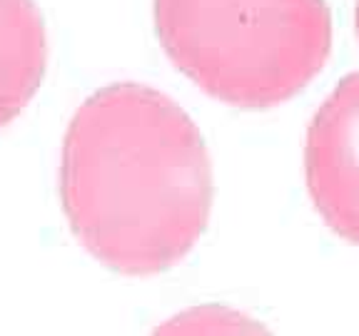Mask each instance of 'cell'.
<instances>
[{"label": "cell", "instance_id": "obj_4", "mask_svg": "<svg viewBox=\"0 0 359 336\" xmlns=\"http://www.w3.org/2000/svg\"><path fill=\"white\" fill-rule=\"evenodd\" d=\"M48 65V35L35 0H0V127L25 110Z\"/></svg>", "mask_w": 359, "mask_h": 336}, {"label": "cell", "instance_id": "obj_1", "mask_svg": "<svg viewBox=\"0 0 359 336\" xmlns=\"http://www.w3.org/2000/svg\"><path fill=\"white\" fill-rule=\"evenodd\" d=\"M60 197L93 257L120 274L147 276L182 262L205 232L212 164L172 97L115 83L90 95L67 127Z\"/></svg>", "mask_w": 359, "mask_h": 336}, {"label": "cell", "instance_id": "obj_3", "mask_svg": "<svg viewBox=\"0 0 359 336\" xmlns=\"http://www.w3.org/2000/svg\"><path fill=\"white\" fill-rule=\"evenodd\" d=\"M307 187L332 232L359 244V73L317 110L304 147Z\"/></svg>", "mask_w": 359, "mask_h": 336}, {"label": "cell", "instance_id": "obj_5", "mask_svg": "<svg viewBox=\"0 0 359 336\" xmlns=\"http://www.w3.org/2000/svg\"><path fill=\"white\" fill-rule=\"evenodd\" d=\"M357 33H359V3H357Z\"/></svg>", "mask_w": 359, "mask_h": 336}, {"label": "cell", "instance_id": "obj_2", "mask_svg": "<svg viewBox=\"0 0 359 336\" xmlns=\"http://www.w3.org/2000/svg\"><path fill=\"white\" fill-rule=\"evenodd\" d=\"M155 30L180 73L250 110L297 95L332 48L325 0H155Z\"/></svg>", "mask_w": 359, "mask_h": 336}]
</instances>
